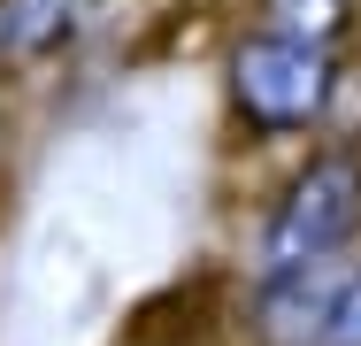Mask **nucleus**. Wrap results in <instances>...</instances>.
Listing matches in <instances>:
<instances>
[{
  "label": "nucleus",
  "mask_w": 361,
  "mask_h": 346,
  "mask_svg": "<svg viewBox=\"0 0 361 346\" xmlns=\"http://www.w3.org/2000/svg\"><path fill=\"white\" fill-rule=\"evenodd\" d=\"M338 100V47L323 39H300V31H254L238 39L231 54V108L238 124L262 138H292V131H315Z\"/></svg>",
  "instance_id": "nucleus-1"
},
{
  "label": "nucleus",
  "mask_w": 361,
  "mask_h": 346,
  "mask_svg": "<svg viewBox=\"0 0 361 346\" xmlns=\"http://www.w3.org/2000/svg\"><path fill=\"white\" fill-rule=\"evenodd\" d=\"M354 223H361V154H346V146L307 154L262 223V277L331 262L354 239Z\"/></svg>",
  "instance_id": "nucleus-2"
},
{
  "label": "nucleus",
  "mask_w": 361,
  "mask_h": 346,
  "mask_svg": "<svg viewBox=\"0 0 361 346\" xmlns=\"http://www.w3.org/2000/svg\"><path fill=\"white\" fill-rule=\"evenodd\" d=\"M100 8L108 0H0V69H39L70 54Z\"/></svg>",
  "instance_id": "nucleus-3"
},
{
  "label": "nucleus",
  "mask_w": 361,
  "mask_h": 346,
  "mask_svg": "<svg viewBox=\"0 0 361 346\" xmlns=\"http://www.w3.org/2000/svg\"><path fill=\"white\" fill-rule=\"evenodd\" d=\"M262 16H269V31H300V39L338 47V31H346L354 0H262Z\"/></svg>",
  "instance_id": "nucleus-4"
},
{
  "label": "nucleus",
  "mask_w": 361,
  "mask_h": 346,
  "mask_svg": "<svg viewBox=\"0 0 361 346\" xmlns=\"http://www.w3.org/2000/svg\"><path fill=\"white\" fill-rule=\"evenodd\" d=\"M323 346H361V270H346V277H338V300H331Z\"/></svg>",
  "instance_id": "nucleus-5"
}]
</instances>
